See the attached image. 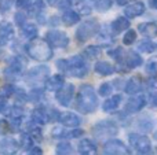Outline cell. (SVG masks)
<instances>
[{
  "label": "cell",
  "mask_w": 157,
  "mask_h": 155,
  "mask_svg": "<svg viewBox=\"0 0 157 155\" xmlns=\"http://www.w3.org/2000/svg\"><path fill=\"white\" fill-rule=\"evenodd\" d=\"M76 107L83 114L94 113L98 107V98L95 95V91L91 85H83L78 91Z\"/></svg>",
  "instance_id": "1"
},
{
  "label": "cell",
  "mask_w": 157,
  "mask_h": 155,
  "mask_svg": "<svg viewBox=\"0 0 157 155\" xmlns=\"http://www.w3.org/2000/svg\"><path fill=\"white\" fill-rule=\"evenodd\" d=\"M58 67L63 71V73L69 74L72 77H77V78H83L88 73V67H87L86 62L81 56H72L69 60H58Z\"/></svg>",
  "instance_id": "2"
},
{
  "label": "cell",
  "mask_w": 157,
  "mask_h": 155,
  "mask_svg": "<svg viewBox=\"0 0 157 155\" xmlns=\"http://www.w3.org/2000/svg\"><path fill=\"white\" fill-rule=\"evenodd\" d=\"M26 54L39 62H46L52 58V49L48 41L43 38H35L26 45Z\"/></svg>",
  "instance_id": "3"
},
{
  "label": "cell",
  "mask_w": 157,
  "mask_h": 155,
  "mask_svg": "<svg viewBox=\"0 0 157 155\" xmlns=\"http://www.w3.org/2000/svg\"><path fill=\"white\" fill-rule=\"evenodd\" d=\"M99 32V23H98L97 19H90L86 21L78 26L77 32H76V38L80 43H86L87 40L95 36V33Z\"/></svg>",
  "instance_id": "4"
},
{
  "label": "cell",
  "mask_w": 157,
  "mask_h": 155,
  "mask_svg": "<svg viewBox=\"0 0 157 155\" xmlns=\"http://www.w3.org/2000/svg\"><path fill=\"white\" fill-rule=\"evenodd\" d=\"M117 132H119V128L110 120L98 122L94 126V135L97 139H110V137L116 136Z\"/></svg>",
  "instance_id": "5"
},
{
  "label": "cell",
  "mask_w": 157,
  "mask_h": 155,
  "mask_svg": "<svg viewBox=\"0 0 157 155\" xmlns=\"http://www.w3.org/2000/svg\"><path fill=\"white\" fill-rule=\"evenodd\" d=\"M130 139V144L136 153L139 154H150L152 151V144H150V140L146 136L139 133H131L128 136Z\"/></svg>",
  "instance_id": "6"
},
{
  "label": "cell",
  "mask_w": 157,
  "mask_h": 155,
  "mask_svg": "<svg viewBox=\"0 0 157 155\" xmlns=\"http://www.w3.org/2000/svg\"><path fill=\"white\" fill-rule=\"evenodd\" d=\"M50 74V69L47 66H36L32 70L28 73L26 76V81L32 85H41L46 82L47 77Z\"/></svg>",
  "instance_id": "7"
},
{
  "label": "cell",
  "mask_w": 157,
  "mask_h": 155,
  "mask_svg": "<svg viewBox=\"0 0 157 155\" xmlns=\"http://www.w3.org/2000/svg\"><path fill=\"white\" fill-rule=\"evenodd\" d=\"M46 38L50 43V45L57 47V48H65L69 44V37L65 32H61V30H51L47 33Z\"/></svg>",
  "instance_id": "8"
},
{
  "label": "cell",
  "mask_w": 157,
  "mask_h": 155,
  "mask_svg": "<svg viewBox=\"0 0 157 155\" xmlns=\"http://www.w3.org/2000/svg\"><path fill=\"white\" fill-rule=\"evenodd\" d=\"M22 71H24V60L21 58H14L10 65L6 67L4 76L7 80H17L21 77Z\"/></svg>",
  "instance_id": "9"
},
{
  "label": "cell",
  "mask_w": 157,
  "mask_h": 155,
  "mask_svg": "<svg viewBox=\"0 0 157 155\" xmlns=\"http://www.w3.org/2000/svg\"><path fill=\"white\" fill-rule=\"evenodd\" d=\"M103 154L106 155H128L131 154L130 150L125 147V144H123L120 140L110 139L103 147Z\"/></svg>",
  "instance_id": "10"
},
{
  "label": "cell",
  "mask_w": 157,
  "mask_h": 155,
  "mask_svg": "<svg viewBox=\"0 0 157 155\" xmlns=\"http://www.w3.org/2000/svg\"><path fill=\"white\" fill-rule=\"evenodd\" d=\"M75 93V85L73 84H63L58 91H55V98L58 103L62 106H68L71 103Z\"/></svg>",
  "instance_id": "11"
},
{
  "label": "cell",
  "mask_w": 157,
  "mask_h": 155,
  "mask_svg": "<svg viewBox=\"0 0 157 155\" xmlns=\"http://www.w3.org/2000/svg\"><path fill=\"white\" fill-rule=\"evenodd\" d=\"M59 122L62 124L63 126H66V128H77V126L81 124V120L78 115L75 114V113L66 111V113H62V114L59 115Z\"/></svg>",
  "instance_id": "12"
},
{
  "label": "cell",
  "mask_w": 157,
  "mask_h": 155,
  "mask_svg": "<svg viewBox=\"0 0 157 155\" xmlns=\"http://www.w3.org/2000/svg\"><path fill=\"white\" fill-rule=\"evenodd\" d=\"M145 104H146V99H145V96H135V98H131L130 100L127 102V104H125V111L131 113V114L138 113L144 109Z\"/></svg>",
  "instance_id": "13"
},
{
  "label": "cell",
  "mask_w": 157,
  "mask_h": 155,
  "mask_svg": "<svg viewBox=\"0 0 157 155\" xmlns=\"http://www.w3.org/2000/svg\"><path fill=\"white\" fill-rule=\"evenodd\" d=\"M14 36V27L13 23L7 21H2L0 22V43L6 44L7 41H10Z\"/></svg>",
  "instance_id": "14"
},
{
  "label": "cell",
  "mask_w": 157,
  "mask_h": 155,
  "mask_svg": "<svg viewBox=\"0 0 157 155\" xmlns=\"http://www.w3.org/2000/svg\"><path fill=\"white\" fill-rule=\"evenodd\" d=\"M17 150H18V143L14 139L7 137V139L0 140V154L11 155V154H15Z\"/></svg>",
  "instance_id": "15"
},
{
  "label": "cell",
  "mask_w": 157,
  "mask_h": 155,
  "mask_svg": "<svg viewBox=\"0 0 157 155\" xmlns=\"http://www.w3.org/2000/svg\"><path fill=\"white\" fill-rule=\"evenodd\" d=\"M124 13L128 18H136V16L142 15V14L145 13V4L141 2H134V3H131L130 5L125 7Z\"/></svg>",
  "instance_id": "16"
},
{
  "label": "cell",
  "mask_w": 157,
  "mask_h": 155,
  "mask_svg": "<svg viewBox=\"0 0 157 155\" xmlns=\"http://www.w3.org/2000/svg\"><path fill=\"white\" fill-rule=\"evenodd\" d=\"M142 88H144V81H142L141 77L135 76L128 80V82L125 84V92L130 93V95H135L139 91H142Z\"/></svg>",
  "instance_id": "17"
},
{
  "label": "cell",
  "mask_w": 157,
  "mask_h": 155,
  "mask_svg": "<svg viewBox=\"0 0 157 155\" xmlns=\"http://www.w3.org/2000/svg\"><path fill=\"white\" fill-rule=\"evenodd\" d=\"M65 84V80L61 74H55V76H51L46 80L44 82V87L47 88L48 91H58L62 85Z\"/></svg>",
  "instance_id": "18"
},
{
  "label": "cell",
  "mask_w": 157,
  "mask_h": 155,
  "mask_svg": "<svg viewBox=\"0 0 157 155\" xmlns=\"http://www.w3.org/2000/svg\"><path fill=\"white\" fill-rule=\"evenodd\" d=\"M78 154L81 155H91L97 153V146L88 139H84L78 143V147H77Z\"/></svg>",
  "instance_id": "19"
},
{
  "label": "cell",
  "mask_w": 157,
  "mask_h": 155,
  "mask_svg": "<svg viewBox=\"0 0 157 155\" xmlns=\"http://www.w3.org/2000/svg\"><path fill=\"white\" fill-rule=\"evenodd\" d=\"M138 30L142 33L144 36L149 38H153L157 36V25L153 23V22H145V23H141L138 26Z\"/></svg>",
  "instance_id": "20"
},
{
  "label": "cell",
  "mask_w": 157,
  "mask_h": 155,
  "mask_svg": "<svg viewBox=\"0 0 157 155\" xmlns=\"http://www.w3.org/2000/svg\"><path fill=\"white\" fill-rule=\"evenodd\" d=\"M110 27H112V30H113L114 34H117V33H121V32H124V30H127L128 27H130V21H128L127 18L119 16L117 19H114V21L112 22Z\"/></svg>",
  "instance_id": "21"
},
{
  "label": "cell",
  "mask_w": 157,
  "mask_h": 155,
  "mask_svg": "<svg viewBox=\"0 0 157 155\" xmlns=\"http://www.w3.org/2000/svg\"><path fill=\"white\" fill-rule=\"evenodd\" d=\"M7 115L11 120V122H14V125H19L21 124V118L24 117V109L19 106H13L7 111Z\"/></svg>",
  "instance_id": "22"
},
{
  "label": "cell",
  "mask_w": 157,
  "mask_h": 155,
  "mask_svg": "<svg viewBox=\"0 0 157 155\" xmlns=\"http://www.w3.org/2000/svg\"><path fill=\"white\" fill-rule=\"evenodd\" d=\"M125 63L128 65L130 69H136L144 63V60H142L139 54H136V52H134V51H130L127 54V56H125Z\"/></svg>",
  "instance_id": "23"
},
{
  "label": "cell",
  "mask_w": 157,
  "mask_h": 155,
  "mask_svg": "<svg viewBox=\"0 0 157 155\" xmlns=\"http://www.w3.org/2000/svg\"><path fill=\"white\" fill-rule=\"evenodd\" d=\"M120 103H121V96L120 95H116V96H112L109 98L108 100L103 103V111L106 113H110V111H114L116 109H119Z\"/></svg>",
  "instance_id": "24"
},
{
  "label": "cell",
  "mask_w": 157,
  "mask_h": 155,
  "mask_svg": "<svg viewBox=\"0 0 157 155\" xmlns=\"http://www.w3.org/2000/svg\"><path fill=\"white\" fill-rule=\"evenodd\" d=\"M32 118L36 124H40V125H44L47 124V121L50 120L48 114L46 113L44 109H35V111L32 113Z\"/></svg>",
  "instance_id": "25"
},
{
  "label": "cell",
  "mask_w": 157,
  "mask_h": 155,
  "mask_svg": "<svg viewBox=\"0 0 157 155\" xmlns=\"http://www.w3.org/2000/svg\"><path fill=\"white\" fill-rule=\"evenodd\" d=\"M78 19H80L78 18V14L75 13V11H72V10L65 11L62 15V21L66 26H73V25H76L78 22Z\"/></svg>",
  "instance_id": "26"
},
{
  "label": "cell",
  "mask_w": 157,
  "mask_h": 155,
  "mask_svg": "<svg viewBox=\"0 0 157 155\" xmlns=\"http://www.w3.org/2000/svg\"><path fill=\"white\" fill-rule=\"evenodd\" d=\"M95 71L99 76H109V74L113 73V66L109 62H98L95 65Z\"/></svg>",
  "instance_id": "27"
},
{
  "label": "cell",
  "mask_w": 157,
  "mask_h": 155,
  "mask_svg": "<svg viewBox=\"0 0 157 155\" xmlns=\"http://www.w3.org/2000/svg\"><path fill=\"white\" fill-rule=\"evenodd\" d=\"M37 34V26L35 23H25L22 26V36L25 38H35Z\"/></svg>",
  "instance_id": "28"
},
{
  "label": "cell",
  "mask_w": 157,
  "mask_h": 155,
  "mask_svg": "<svg viewBox=\"0 0 157 155\" xmlns=\"http://www.w3.org/2000/svg\"><path fill=\"white\" fill-rule=\"evenodd\" d=\"M44 2L43 0H30L29 5H28V10H29L30 15H37L41 10H43Z\"/></svg>",
  "instance_id": "29"
},
{
  "label": "cell",
  "mask_w": 157,
  "mask_h": 155,
  "mask_svg": "<svg viewBox=\"0 0 157 155\" xmlns=\"http://www.w3.org/2000/svg\"><path fill=\"white\" fill-rule=\"evenodd\" d=\"M138 48H139V51L145 52V54H152L156 49V45H155V43H152L150 40H142L141 43L138 44Z\"/></svg>",
  "instance_id": "30"
},
{
  "label": "cell",
  "mask_w": 157,
  "mask_h": 155,
  "mask_svg": "<svg viewBox=\"0 0 157 155\" xmlns=\"http://www.w3.org/2000/svg\"><path fill=\"white\" fill-rule=\"evenodd\" d=\"M57 154L58 155H68V154H72L73 153V147H72L71 143L68 142H62L57 146Z\"/></svg>",
  "instance_id": "31"
},
{
  "label": "cell",
  "mask_w": 157,
  "mask_h": 155,
  "mask_svg": "<svg viewBox=\"0 0 157 155\" xmlns=\"http://www.w3.org/2000/svg\"><path fill=\"white\" fill-rule=\"evenodd\" d=\"M83 54L86 55L87 58H90V59H95V58H98L101 55V48L97 45H90L84 49Z\"/></svg>",
  "instance_id": "32"
},
{
  "label": "cell",
  "mask_w": 157,
  "mask_h": 155,
  "mask_svg": "<svg viewBox=\"0 0 157 155\" xmlns=\"http://www.w3.org/2000/svg\"><path fill=\"white\" fill-rule=\"evenodd\" d=\"M33 146V139L29 133H22L21 136V147L24 150H30Z\"/></svg>",
  "instance_id": "33"
},
{
  "label": "cell",
  "mask_w": 157,
  "mask_h": 155,
  "mask_svg": "<svg viewBox=\"0 0 157 155\" xmlns=\"http://www.w3.org/2000/svg\"><path fill=\"white\" fill-rule=\"evenodd\" d=\"M112 91H113V85L110 82H105L99 87V95L106 98V96H110L112 95Z\"/></svg>",
  "instance_id": "34"
},
{
  "label": "cell",
  "mask_w": 157,
  "mask_h": 155,
  "mask_svg": "<svg viewBox=\"0 0 157 155\" xmlns=\"http://www.w3.org/2000/svg\"><path fill=\"white\" fill-rule=\"evenodd\" d=\"M146 71L152 76H157V58H152L146 63Z\"/></svg>",
  "instance_id": "35"
},
{
  "label": "cell",
  "mask_w": 157,
  "mask_h": 155,
  "mask_svg": "<svg viewBox=\"0 0 157 155\" xmlns=\"http://www.w3.org/2000/svg\"><path fill=\"white\" fill-rule=\"evenodd\" d=\"M135 40H136V33L134 32V30H128L124 34V37H123V43H124L125 45H131Z\"/></svg>",
  "instance_id": "36"
},
{
  "label": "cell",
  "mask_w": 157,
  "mask_h": 155,
  "mask_svg": "<svg viewBox=\"0 0 157 155\" xmlns=\"http://www.w3.org/2000/svg\"><path fill=\"white\" fill-rule=\"evenodd\" d=\"M112 5L110 0H97L95 3V7H97L98 11H108Z\"/></svg>",
  "instance_id": "37"
},
{
  "label": "cell",
  "mask_w": 157,
  "mask_h": 155,
  "mask_svg": "<svg viewBox=\"0 0 157 155\" xmlns=\"http://www.w3.org/2000/svg\"><path fill=\"white\" fill-rule=\"evenodd\" d=\"M13 93H14V87L6 85V87H3L2 89H0V99H7V98H10Z\"/></svg>",
  "instance_id": "38"
},
{
  "label": "cell",
  "mask_w": 157,
  "mask_h": 155,
  "mask_svg": "<svg viewBox=\"0 0 157 155\" xmlns=\"http://www.w3.org/2000/svg\"><path fill=\"white\" fill-rule=\"evenodd\" d=\"M109 55H110V56L113 58V59L120 60V59H123V56H124V51H123L121 47H117V48L112 49V51L109 52Z\"/></svg>",
  "instance_id": "39"
},
{
  "label": "cell",
  "mask_w": 157,
  "mask_h": 155,
  "mask_svg": "<svg viewBox=\"0 0 157 155\" xmlns=\"http://www.w3.org/2000/svg\"><path fill=\"white\" fill-rule=\"evenodd\" d=\"M65 133H66V131L62 128H54L51 131V136L54 139H65Z\"/></svg>",
  "instance_id": "40"
},
{
  "label": "cell",
  "mask_w": 157,
  "mask_h": 155,
  "mask_svg": "<svg viewBox=\"0 0 157 155\" xmlns=\"http://www.w3.org/2000/svg\"><path fill=\"white\" fill-rule=\"evenodd\" d=\"M15 22L19 26H24L26 23V15H24V13H17L15 14Z\"/></svg>",
  "instance_id": "41"
},
{
  "label": "cell",
  "mask_w": 157,
  "mask_h": 155,
  "mask_svg": "<svg viewBox=\"0 0 157 155\" xmlns=\"http://www.w3.org/2000/svg\"><path fill=\"white\" fill-rule=\"evenodd\" d=\"M10 131V126H8V122L6 120H0V135H4Z\"/></svg>",
  "instance_id": "42"
},
{
  "label": "cell",
  "mask_w": 157,
  "mask_h": 155,
  "mask_svg": "<svg viewBox=\"0 0 157 155\" xmlns=\"http://www.w3.org/2000/svg\"><path fill=\"white\" fill-rule=\"evenodd\" d=\"M30 136L33 140H40L41 139V132L39 128H32L30 129Z\"/></svg>",
  "instance_id": "43"
},
{
  "label": "cell",
  "mask_w": 157,
  "mask_h": 155,
  "mask_svg": "<svg viewBox=\"0 0 157 155\" xmlns=\"http://www.w3.org/2000/svg\"><path fill=\"white\" fill-rule=\"evenodd\" d=\"M40 96H41V92L39 89H35V91H32V92L29 93V98H30V100L32 102H37L39 99H40Z\"/></svg>",
  "instance_id": "44"
},
{
  "label": "cell",
  "mask_w": 157,
  "mask_h": 155,
  "mask_svg": "<svg viewBox=\"0 0 157 155\" xmlns=\"http://www.w3.org/2000/svg\"><path fill=\"white\" fill-rule=\"evenodd\" d=\"M30 0H17V8L22 10V8H28Z\"/></svg>",
  "instance_id": "45"
},
{
  "label": "cell",
  "mask_w": 157,
  "mask_h": 155,
  "mask_svg": "<svg viewBox=\"0 0 157 155\" xmlns=\"http://www.w3.org/2000/svg\"><path fill=\"white\" fill-rule=\"evenodd\" d=\"M30 155H41V154H43V151H41V148H39V147H32V148H30Z\"/></svg>",
  "instance_id": "46"
},
{
  "label": "cell",
  "mask_w": 157,
  "mask_h": 155,
  "mask_svg": "<svg viewBox=\"0 0 157 155\" xmlns=\"http://www.w3.org/2000/svg\"><path fill=\"white\" fill-rule=\"evenodd\" d=\"M150 99H152V104H153V106H156V107H157V92L153 93L152 98H150Z\"/></svg>",
  "instance_id": "47"
},
{
  "label": "cell",
  "mask_w": 157,
  "mask_h": 155,
  "mask_svg": "<svg viewBox=\"0 0 157 155\" xmlns=\"http://www.w3.org/2000/svg\"><path fill=\"white\" fill-rule=\"evenodd\" d=\"M131 0H117V4L119 5H125V4H128Z\"/></svg>",
  "instance_id": "48"
},
{
  "label": "cell",
  "mask_w": 157,
  "mask_h": 155,
  "mask_svg": "<svg viewBox=\"0 0 157 155\" xmlns=\"http://www.w3.org/2000/svg\"><path fill=\"white\" fill-rule=\"evenodd\" d=\"M58 2H59V0H47V3H48L50 5H55Z\"/></svg>",
  "instance_id": "49"
},
{
  "label": "cell",
  "mask_w": 157,
  "mask_h": 155,
  "mask_svg": "<svg viewBox=\"0 0 157 155\" xmlns=\"http://www.w3.org/2000/svg\"><path fill=\"white\" fill-rule=\"evenodd\" d=\"M150 5L157 10V0H150Z\"/></svg>",
  "instance_id": "50"
},
{
  "label": "cell",
  "mask_w": 157,
  "mask_h": 155,
  "mask_svg": "<svg viewBox=\"0 0 157 155\" xmlns=\"http://www.w3.org/2000/svg\"><path fill=\"white\" fill-rule=\"evenodd\" d=\"M0 45H2V43H0Z\"/></svg>",
  "instance_id": "51"
},
{
  "label": "cell",
  "mask_w": 157,
  "mask_h": 155,
  "mask_svg": "<svg viewBox=\"0 0 157 155\" xmlns=\"http://www.w3.org/2000/svg\"><path fill=\"white\" fill-rule=\"evenodd\" d=\"M156 48H157V47H156Z\"/></svg>",
  "instance_id": "52"
}]
</instances>
